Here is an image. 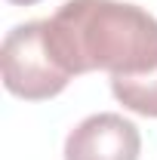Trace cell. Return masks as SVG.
I'll return each mask as SVG.
<instances>
[{"label":"cell","mask_w":157,"mask_h":160,"mask_svg":"<svg viewBox=\"0 0 157 160\" xmlns=\"http://www.w3.org/2000/svg\"><path fill=\"white\" fill-rule=\"evenodd\" d=\"M56 59L71 74H145L157 68V19L136 3L65 0L46 19Z\"/></svg>","instance_id":"1"},{"label":"cell","mask_w":157,"mask_h":160,"mask_svg":"<svg viewBox=\"0 0 157 160\" xmlns=\"http://www.w3.org/2000/svg\"><path fill=\"white\" fill-rule=\"evenodd\" d=\"M3 86L28 102L53 99L74 77L53 52L46 37V22H25L16 25L0 49Z\"/></svg>","instance_id":"2"},{"label":"cell","mask_w":157,"mask_h":160,"mask_svg":"<svg viewBox=\"0 0 157 160\" xmlns=\"http://www.w3.org/2000/svg\"><path fill=\"white\" fill-rule=\"evenodd\" d=\"M136 123L120 114H93L80 120L65 142V160H139Z\"/></svg>","instance_id":"3"},{"label":"cell","mask_w":157,"mask_h":160,"mask_svg":"<svg viewBox=\"0 0 157 160\" xmlns=\"http://www.w3.org/2000/svg\"><path fill=\"white\" fill-rule=\"evenodd\" d=\"M114 99L142 117H157V68L145 74H114L111 77Z\"/></svg>","instance_id":"4"},{"label":"cell","mask_w":157,"mask_h":160,"mask_svg":"<svg viewBox=\"0 0 157 160\" xmlns=\"http://www.w3.org/2000/svg\"><path fill=\"white\" fill-rule=\"evenodd\" d=\"M9 3H22V6H31V3H37V0H9Z\"/></svg>","instance_id":"5"}]
</instances>
